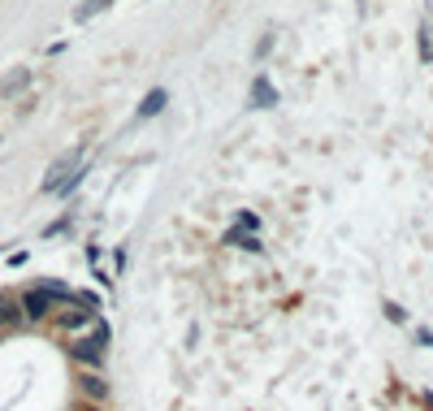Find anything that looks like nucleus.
I'll return each mask as SVG.
<instances>
[{
	"instance_id": "5",
	"label": "nucleus",
	"mask_w": 433,
	"mask_h": 411,
	"mask_svg": "<svg viewBox=\"0 0 433 411\" xmlns=\"http://www.w3.org/2000/svg\"><path fill=\"white\" fill-rule=\"evenodd\" d=\"M251 104H256V108H273V104H277V87H273L264 74L251 82Z\"/></svg>"
},
{
	"instance_id": "2",
	"label": "nucleus",
	"mask_w": 433,
	"mask_h": 411,
	"mask_svg": "<svg viewBox=\"0 0 433 411\" xmlns=\"http://www.w3.org/2000/svg\"><path fill=\"white\" fill-rule=\"evenodd\" d=\"M18 303H22V321H48L52 312H57V299H52V295L44 290V286L26 290V295L18 299Z\"/></svg>"
},
{
	"instance_id": "14",
	"label": "nucleus",
	"mask_w": 433,
	"mask_h": 411,
	"mask_svg": "<svg viewBox=\"0 0 433 411\" xmlns=\"http://www.w3.org/2000/svg\"><path fill=\"white\" fill-rule=\"evenodd\" d=\"M238 229H251V234H256V229H260V216H256V212H238Z\"/></svg>"
},
{
	"instance_id": "1",
	"label": "nucleus",
	"mask_w": 433,
	"mask_h": 411,
	"mask_svg": "<svg viewBox=\"0 0 433 411\" xmlns=\"http://www.w3.org/2000/svg\"><path fill=\"white\" fill-rule=\"evenodd\" d=\"M104 347H108V325L96 321V334L74 338V342H70V355H74L78 364H91V368H96V364L104 360Z\"/></svg>"
},
{
	"instance_id": "3",
	"label": "nucleus",
	"mask_w": 433,
	"mask_h": 411,
	"mask_svg": "<svg viewBox=\"0 0 433 411\" xmlns=\"http://www.w3.org/2000/svg\"><path fill=\"white\" fill-rule=\"evenodd\" d=\"M78 164H83V147H74V152L57 156V160H52V169H48V177H44V190H61V186H65V177H70Z\"/></svg>"
},
{
	"instance_id": "4",
	"label": "nucleus",
	"mask_w": 433,
	"mask_h": 411,
	"mask_svg": "<svg viewBox=\"0 0 433 411\" xmlns=\"http://www.w3.org/2000/svg\"><path fill=\"white\" fill-rule=\"evenodd\" d=\"M52 321H57V329H91L96 325V312H87L83 303H70V308H61V312H52Z\"/></svg>"
},
{
	"instance_id": "10",
	"label": "nucleus",
	"mask_w": 433,
	"mask_h": 411,
	"mask_svg": "<svg viewBox=\"0 0 433 411\" xmlns=\"http://www.w3.org/2000/svg\"><path fill=\"white\" fill-rule=\"evenodd\" d=\"M104 9H113V0H83V5L74 9V22H91V18L104 13Z\"/></svg>"
},
{
	"instance_id": "9",
	"label": "nucleus",
	"mask_w": 433,
	"mask_h": 411,
	"mask_svg": "<svg viewBox=\"0 0 433 411\" xmlns=\"http://www.w3.org/2000/svg\"><path fill=\"white\" fill-rule=\"evenodd\" d=\"M78 390H83L87 399H96V403L108 394V390H104V377H96V373H83V377H78Z\"/></svg>"
},
{
	"instance_id": "15",
	"label": "nucleus",
	"mask_w": 433,
	"mask_h": 411,
	"mask_svg": "<svg viewBox=\"0 0 433 411\" xmlns=\"http://www.w3.org/2000/svg\"><path fill=\"white\" fill-rule=\"evenodd\" d=\"M416 342H421V347H433V334L429 329H416Z\"/></svg>"
},
{
	"instance_id": "8",
	"label": "nucleus",
	"mask_w": 433,
	"mask_h": 411,
	"mask_svg": "<svg viewBox=\"0 0 433 411\" xmlns=\"http://www.w3.org/2000/svg\"><path fill=\"white\" fill-rule=\"evenodd\" d=\"M225 242H234V247H243V251H264V242H260V238H256V234H251V229H238V225H234V229H230V234H225Z\"/></svg>"
},
{
	"instance_id": "12",
	"label": "nucleus",
	"mask_w": 433,
	"mask_h": 411,
	"mask_svg": "<svg viewBox=\"0 0 433 411\" xmlns=\"http://www.w3.org/2000/svg\"><path fill=\"white\" fill-rule=\"evenodd\" d=\"M26 82H31V74H26V70H18L13 78H5V82H0V95H13L18 87H26Z\"/></svg>"
},
{
	"instance_id": "13",
	"label": "nucleus",
	"mask_w": 433,
	"mask_h": 411,
	"mask_svg": "<svg viewBox=\"0 0 433 411\" xmlns=\"http://www.w3.org/2000/svg\"><path fill=\"white\" fill-rule=\"evenodd\" d=\"M382 312H386V321H395V325H403V321H408V312H403V308L395 303V299H386V303H382Z\"/></svg>"
},
{
	"instance_id": "16",
	"label": "nucleus",
	"mask_w": 433,
	"mask_h": 411,
	"mask_svg": "<svg viewBox=\"0 0 433 411\" xmlns=\"http://www.w3.org/2000/svg\"><path fill=\"white\" fill-rule=\"evenodd\" d=\"M87 411H100V407H87Z\"/></svg>"
},
{
	"instance_id": "7",
	"label": "nucleus",
	"mask_w": 433,
	"mask_h": 411,
	"mask_svg": "<svg viewBox=\"0 0 433 411\" xmlns=\"http://www.w3.org/2000/svg\"><path fill=\"white\" fill-rule=\"evenodd\" d=\"M22 321V303L13 295H0V329H9V325H18Z\"/></svg>"
},
{
	"instance_id": "6",
	"label": "nucleus",
	"mask_w": 433,
	"mask_h": 411,
	"mask_svg": "<svg viewBox=\"0 0 433 411\" xmlns=\"http://www.w3.org/2000/svg\"><path fill=\"white\" fill-rule=\"evenodd\" d=\"M169 104V95H165V87H156V91H147L143 95V104H139V117L147 121V117H156L160 113V108H165Z\"/></svg>"
},
{
	"instance_id": "11",
	"label": "nucleus",
	"mask_w": 433,
	"mask_h": 411,
	"mask_svg": "<svg viewBox=\"0 0 433 411\" xmlns=\"http://www.w3.org/2000/svg\"><path fill=\"white\" fill-rule=\"evenodd\" d=\"M421 65H433V22H421Z\"/></svg>"
}]
</instances>
